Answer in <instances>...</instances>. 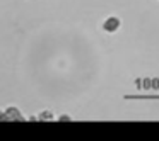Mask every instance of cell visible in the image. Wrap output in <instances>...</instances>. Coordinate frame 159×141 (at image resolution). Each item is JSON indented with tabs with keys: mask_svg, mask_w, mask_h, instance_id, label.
Returning a JSON list of instances; mask_svg holds the SVG:
<instances>
[{
	"mask_svg": "<svg viewBox=\"0 0 159 141\" xmlns=\"http://www.w3.org/2000/svg\"><path fill=\"white\" fill-rule=\"evenodd\" d=\"M118 27H120V19L118 17H108L106 21L103 22V29L106 32H110V34H113L115 31H118Z\"/></svg>",
	"mask_w": 159,
	"mask_h": 141,
	"instance_id": "cell-1",
	"label": "cell"
},
{
	"mask_svg": "<svg viewBox=\"0 0 159 141\" xmlns=\"http://www.w3.org/2000/svg\"><path fill=\"white\" fill-rule=\"evenodd\" d=\"M4 112H5V116H7V121H9V119H12V121H24V119H26L17 107H7Z\"/></svg>",
	"mask_w": 159,
	"mask_h": 141,
	"instance_id": "cell-2",
	"label": "cell"
},
{
	"mask_svg": "<svg viewBox=\"0 0 159 141\" xmlns=\"http://www.w3.org/2000/svg\"><path fill=\"white\" fill-rule=\"evenodd\" d=\"M38 116H39L38 119H41V121H43V119H45V121H52V119H55V117H53V114L50 112V110H45V112H39Z\"/></svg>",
	"mask_w": 159,
	"mask_h": 141,
	"instance_id": "cell-3",
	"label": "cell"
},
{
	"mask_svg": "<svg viewBox=\"0 0 159 141\" xmlns=\"http://www.w3.org/2000/svg\"><path fill=\"white\" fill-rule=\"evenodd\" d=\"M0 121H7V116H5L4 110H0Z\"/></svg>",
	"mask_w": 159,
	"mask_h": 141,
	"instance_id": "cell-4",
	"label": "cell"
},
{
	"mask_svg": "<svg viewBox=\"0 0 159 141\" xmlns=\"http://www.w3.org/2000/svg\"><path fill=\"white\" fill-rule=\"evenodd\" d=\"M60 121H70V117L67 116V114H62V117H58Z\"/></svg>",
	"mask_w": 159,
	"mask_h": 141,
	"instance_id": "cell-5",
	"label": "cell"
}]
</instances>
